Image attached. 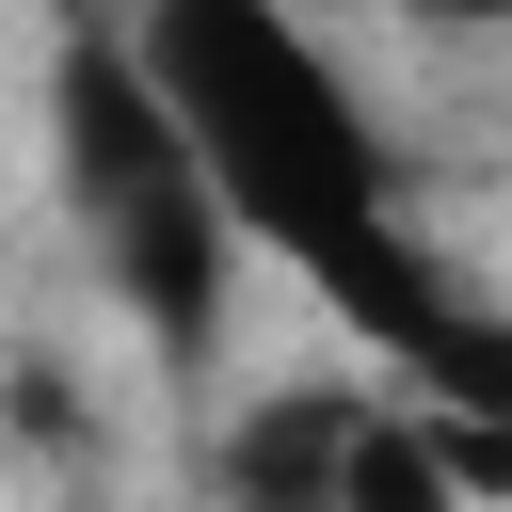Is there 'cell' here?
<instances>
[{
  "label": "cell",
  "instance_id": "obj_1",
  "mask_svg": "<svg viewBox=\"0 0 512 512\" xmlns=\"http://www.w3.org/2000/svg\"><path fill=\"white\" fill-rule=\"evenodd\" d=\"M128 32H144V64H160V96L192 112L240 240L288 256V272L384 352V384H432V352L464 336L480 288L400 224V160H384L352 64L304 32V0H128Z\"/></svg>",
  "mask_w": 512,
  "mask_h": 512
},
{
  "label": "cell",
  "instance_id": "obj_2",
  "mask_svg": "<svg viewBox=\"0 0 512 512\" xmlns=\"http://www.w3.org/2000/svg\"><path fill=\"white\" fill-rule=\"evenodd\" d=\"M48 160H64V208H80L96 288L128 304V336H144L176 384H208L256 240H240V208H224L192 112L160 96L128 0H80V16H64V48H48Z\"/></svg>",
  "mask_w": 512,
  "mask_h": 512
},
{
  "label": "cell",
  "instance_id": "obj_3",
  "mask_svg": "<svg viewBox=\"0 0 512 512\" xmlns=\"http://www.w3.org/2000/svg\"><path fill=\"white\" fill-rule=\"evenodd\" d=\"M352 432H368V384H256L224 416V448H208V496L224 512H336Z\"/></svg>",
  "mask_w": 512,
  "mask_h": 512
},
{
  "label": "cell",
  "instance_id": "obj_4",
  "mask_svg": "<svg viewBox=\"0 0 512 512\" xmlns=\"http://www.w3.org/2000/svg\"><path fill=\"white\" fill-rule=\"evenodd\" d=\"M336 512H464V480L432 448V400H384L368 384V432H352V496Z\"/></svg>",
  "mask_w": 512,
  "mask_h": 512
},
{
  "label": "cell",
  "instance_id": "obj_5",
  "mask_svg": "<svg viewBox=\"0 0 512 512\" xmlns=\"http://www.w3.org/2000/svg\"><path fill=\"white\" fill-rule=\"evenodd\" d=\"M432 448H448L464 512H480V496H512V416H448V400H432Z\"/></svg>",
  "mask_w": 512,
  "mask_h": 512
},
{
  "label": "cell",
  "instance_id": "obj_6",
  "mask_svg": "<svg viewBox=\"0 0 512 512\" xmlns=\"http://www.w3.org/2000/svg\"><path fill=\"white\" fill-rule=\"evenodd\" d=\"M400 32H512V0H384Z\"/></svg>",
  "mask_w": 512,
  "mask_h": 512
}]
</instances>
